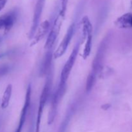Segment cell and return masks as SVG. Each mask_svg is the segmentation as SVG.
Returning a JSON list of instances; mask_svg holds the SVG:
<instances>
[{"label": "cell", "mask_w": 132, "mask_h": 132, "mask_svg": "<svg viewBox=\"0 0 132 132\" xmlns=\"http://www.w3.org/2000/svg\"><path fill=\"white\" fill-rule=\"evenodd\" d=\"M82 43V39L78 40V41L76 43L72 53L70 55L67 61L64 64L63 70L61 71V73L60 81H59V86H58V88L57 89V90L63 96L65 94L66 89H67V87H66L67 82L68 81L70 74L71 71L73 68V65H74L75 62H76V59H77V56L78 55L79 51L80 46H81V45Z\"/></svg>", "instance_id": "obj_1"}, {"label": "cell", "mask_w": 132, "mask_h": 132, "mask_svg": "<svg viewBox=\"0 0 132 132\" xmlns=\"http://www.w3.org/2000/svg\"><path fill=\"white\" fill-rule=\"evenodd\" d=\"M110 40V35L108 34L106 35L101 42L99 48L97 50L92 64V69L88 76V77H90V78L96 80L99 70L102 68V67L104 66L103 62L105 59Z\"/></svg>", "instance_id": "obj_2"}, {"label": "cell", "mask_w": 132, "mask_h": 132, "mask_svg": "<svg viewBox=\"0 0 132 132\" xmlns=\"http://www.w3.org/2000/svg\"><path fill=\"white\" fill-rule=\"evenodd\" d=\"M52 85V72L51 69L49 73L47 74L45 85H44L42 92L40 95L38 110H37V119H36V132H39L40 131V126H41L43 113L44 109H45V107L50 95Z\"/></svg>", "instance_id": "obj_3"}, {"label": "cell", "mask_w": 132, "mask_h": 132, "mask_svg": "<svg viewBox=\"0 0 132 132\" xmlns=\"http://www.w3.org/2000/svg\"><path fill=\"white\" fill-rule=\"evenodd\" d=\"M64 19L57 15L56 18L54 20V23L52 28L50 29L49 34L48 36L46 41L45 42L44 48L46 50H49L50 49H52L55 41L57 39V37L59 36V34L60 32L62 24Z\"/></svg>", "instance_id": "obj_4"}, {"label": "cell", "mask_w": 132, "mask_h": 132, "mask_svg": "<svg viewBox=\"0 0 132 132\" xmlns=\"http://www.w3.org/2000/svg\"><path fill=\"white\" fill-rule=\"evenodd\" d=\"M75 32V23H72L68 27L67 32H66L63 40L59 44L58 47L54 52V59H58L63 56L68 49L70 41L73 37Z\"/></svg>", "instance_id": "obj_5"}, {"label": "cell", "mask_w": 132, "mask_h": 132, "mask_svg": "<svg viewBox=\"0 0 132 132\" xmlns=\"http://www.w3.org/2000/svg\"><path fill=\"white\" fill-rule=\"evenodd\" d=\"M45 0H37V3L36 4L34 9V12L33 19H32V23L31 28L28 32V39L30 40H32L33 37L36 34V30L39 25L40 19H41V15H42L43 10L44 6H45Z\"/></svg>", "instance_id": "obj_6"}, {"label": "cell", "mask_w": 132, "mask_h": 132, "mask_svg": "<svg viewBox=\"0 0 132 132\" xmlns=\"http://www.w3.org/2000/svg\"><path fill=\"white\" fill-rule=\"evenodd\" d=\"M31 92H32V88H31V85L29 84L27 87V93H26L25 99H24V103L23 104V106L22 108L21 112L20 117H19V123H18V127L15 132H21L23 130V126L24 125V122L26 121L27 114H28V110H29L30 106L31 103Z\"/></svg>", "instance_id": "obj_7"}, {"label": "cell", "mask_w": 132, "mask_h": 132, "mask_svg": "<svg viewBox=\"0 0 132 132\" xmlns=\"http://www.w3.org/2000/svg\"><path fill=\"white\" fill-rule=\"evenodd\" d=\"M18 18V11L13 10L0 17V30L3 28L5 33L9 32Z\"/></svg>", "instance_id": "obj_8"}, {"label": "cell", "mask_w": 132, "mask_h": 132, "mask_svg": "<svg viewBox=\"0 0 132 132\" xmlns=\"http://www.w3.org/2000/svg\"><path fill=\"white\" fill-rule=\"evenodd\" d=\"M50 28V23L49 21L45 20L41 23L39 25L37 30L34 36L32 38L31 43H30V46H33L34 45H37L41 40L45 37L46 34L48 32Z\"/></svg>", "instance_id": "obj_9"}, {"label": "cell", "mask_w": 132, "mask_h": 132, "mask_svg": "<svg viewBox=\"0 0 132 132\" xmlns=\"http://www.w3.org/2000/svg\"><path fill=\"white\" fill-rule=\"evenodd\" d=\"M61 99L62 97L56 90L53 95L52 98L50 108V110H49L48 116V125H52L55 120L58 105H59V102L61 100Z\"/></svg>", "instance_id": "obj_10"}, {"label": "cell", "mask_w": 132, "mask_h": 132, "mask_svg": "<svg viewBox=\"0 0 132 132\" xmlns=\"http://www.w3.org/2000/svg\"><path fill=\"white\" fill-rule=\"evenodd\" d=\"M114 24L118 28H132V14L126 13L123 14L116 19Z\"/></svg>", "instance_id": "obj_11"}, {"label": "cell", "mask_w": 132, "mask_h": 132, "mask_svg": "<svg viewBox=\"0 0 132 132\" xmlns=\"http://www.w3.org/2000/svg\"><path fill=\"white\" fill-rule=\"evenodd\" d=\"M52 49L47 50L46 55H45L43 61L42 65H41L40 73L41 76L47 75L49 73L50 70L52 69Z\"/></svg>", "instance_id": "obj_12"}, {"label": "cell", "mask_w": 132, "mask_h": 132, "mask_svg": "<svg viewBox=\"0 0 132 132\" xmlns=\"http://www.w3.org/2000/svg\"><path fill=\"white\" fill-rule=\"evenodd\" d=\"M81 24L82 25V42L86 40V36L88 35L92 34L93 32V27L88 17L85 15L82 18V21H81Z\"/></svg>", "instance_id": "obj_13"}, {"label": "cell", "mask_w": 132, "mask_h": 132, "mask_svg": "<svg viewBox=\"0 0 132 132\" xmlns=\"http://www.w3.org/2000/svg\"><path fill=\"white\" fill-rule=\"evenodd\" d=\"M12 92V85L9 84L6 87V89L3 95L2 99H1V106L3 109H5L9 106L10 98H11Z\"/></svg>", "instance_id": "obj_14"}, {"label": "cell", "mask_w": 132, "mask_h": 132, "mask_svg": "<svg viewBox=\"0 0 132 132\" xmlns=\"http://www.w3.org/2000/svg\"><path fill=\"white\" fill-rule=\"evenodd\" d=\"M92 34L88 35L86 38V43H85V47H84L83 53H82V58L86 60L90 55L92 50Z\"/></svg>", "instance_id": "obj_15"}, {"label": "cell", "mask_w": 132, "mask_h": 132, "mask_svg": "<svg viewBox=\"0 0 132 132\" xmlns=\"http://www.w3.org/2000/svg\"><path fill=\"white\" fill-rule=\"evenodd\" d=\"M113 73V70L112 68L107 66H103L98 73V76L101 79H106L112 76Z\"/></svg>", "instance_id": "obj_16"}, {"label": "cell", "mask_w": 132, "mask_h": 132, "mask_svg": "<svg viewBox=\"0 0 132 132\" xmlns=\"http://www.w3.org/2000/svg\"><path fill=\"white\" fill-rule=\"evenodd\" d=\"M68 0H61V8L59 10L58 15L61 17L63 19H64L66 15V12H67V6H68Z\"/></svg>", "instance_id": "obj_17"}, {"label": "cell", "mask_w": 132, "mask_h": 132, "mask_svg": "<svg viewBox=\"0 0 132 132\" xmlns=\"http://www.w3.org/2000/svg\"><path fill=\"white\" fill-rule=\"evenodd\" d=\"M9 69V68L7 66H3V67H0V76H3L4 74L7 73Z\"/></svg>", "instance_id": "obj_18"}, {"label": "cell", "mask_w": 132, "mask_h": 132, "mask_svg": "<svg viewBox=\"0 0 132 132\" xmlns=\"http://www.w3.org/2000/svg\"><path fill=\"white\" fill-rule=\"evenodd\" d=\"M111 106L112 105L110 103H106V104H104L101 106V108L104 110H108V109L111 108Z\"/></svg>", "instance_id": "obj_19"}, {"label": "cell", "mask_w": 132, "mask_h": 132, "mask_svg": "<svg viewBox=\"0 0 132 132\" xmlns=\"http://www.w3.org/2000/svg\"><path fill=\"white\" fill-rule=\"evenodd\" d=\"M8 0H0V11L5 7Z\"/></svg>", "instance_id": "obj_20"}, {"label": "cell", "mask_w": 132, "mask_h": 132, "mask_svg": "<svg viewBox=\"0 0 132 132\" xmlns=\"http://www.w3.org/2000/svg\"><path fill=\"white\" fill-rule=\"evenodd\" d=\"M28 132H33V131H32V128L30 127L29 131H28Z\"/></svg>", "instance_id": "obj_21"}, {"label": "cell", "mask_w": 132, "mask_h": 132, "mask_svg": "<svg viewBox=\"0 0 132 132\" xmlns=\"http://www.w3.org/2000/svg\"><path fill=\"white\" fill-rule=\"evenodd\" d=\"M131 7H132V1H131Z\"/></svg>", "instance_id": "obj_22"}, {"label": "cell", "mask_w": 132, "mask_h": 132, "mask_svg": "<svg viewBox=\"0 0 132 132\" xmlns=\"http://www.w3.org/2000/svg\"><path fill=\"white\" fill-rule=\"evenodd\" d=\"M1 37H0V42H1Z\"/></svg>", "instance_id": "obj_23"}]
</instances>
